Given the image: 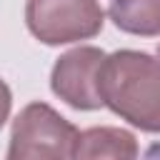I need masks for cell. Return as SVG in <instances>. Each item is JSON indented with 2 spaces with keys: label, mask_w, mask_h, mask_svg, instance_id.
I'll list each match as a JSON object with an SVG mask.
<instances>
[{
  "label": "cell",
  "mask_w": 160,
  "mask_h": 160,
  "mask_svg": "<svg viewBox=\"0 0 160 160\" xmlns=\"http://www.w3.org/2000/svg\"><path fill=\"white\" fill-rule=\"evenodd\" d=\"M100 98L118 118L160 135V58L142 50H115L100 68Z\"/></svg>",
  "instance_id": "6da1fadb"
},
{
  "label": "cell",
  "mask_w": 160,
  "mask_h": 160,
  "mask_svg": "<svg viewBox=\"0 0 160 160\" xmlns=\"http://www.w3.org/2000/svg\"><path fill=\"white\" fill-rule=\"evenodd\" d=\"M80 130L65 120L48 102L25 105L12 120L8 160H30V158H75Z\"/></svg>",
  "instance_id": "7a4b0ae2"
},
{
  "label": "cell",
  "mask_w": 160,
  "mask_h": 160,
  "mask_svg": "<svg viewBox=\"0 0 160 160\" xmlns=\"http://www.w3.org/2000/svg\"><path fill=\"white\" fill-rule=\"evenodd\" d=\"M25 22L42 45H70L100 35L105 10L98 0H28Z\"/></svg>",
  "instance_id": "3957f363"
},
{
  "label": "cell",
  "mask_w": 160,
  "mask_h": 160,
  "mask_svg": "<svg viewBox=\"0 0 160 160\" xmlns=\"http://www.w3.org/2000/svg\"><path fill=\"white\" fill-rule=\"evenodd\" d=\"M105 52L92 45H80L60 55L50 72V90L72 110H98L100 98V68Z\"/></svg>",
  "instance_id": "277c9868"
},
{
  "label": "cell",
  "mask_w": 160,
  "mask_h": 160,
  "mask_svg": "<svg viewBox=\"0 0 160 160\" xmlns=\"http://www.w3.org/2000/svg\"><path fill=\"white\" fill-rule=\"evenodd\" d=\"M140 148L138 140L130 130L122 128H110V125H100V128H88L80 130L78 135V145H75V158H138Z\"/></svg>",
  "instance_id": "5b68a950"
},
{
  "label": "cell",
  "mask_w": 160,
  "mask_h": 160,
  "mask_svg": "<svg viewBox=\"0 0 160 160\" xmlns=\"http://www.w3.org/2000/svg\"><path fill=\"white\" fill-rule=\"evenodd\" d=\"M108 15L112 25L128 35H160V0H110Z\"/></svg>",
  "instance_id": "8992f818"
},
{
  "label": "cell",
  "mask_w": 160,
  "mask_h": 160,
  "mask_svg": "<svg viewBox=\"0 0 160 160\" xmlns=\"http://www.w3.org/2000/svg\"><path fill=\"white\" fill-rule=\"evenodd\" d=\"M10 110H12V92H10L8 82L0 80V130H2V125L8 122Z\"/></svg>",
  "instance_id": "52a82bcc"
},
{
  "label": "cell",
  "mask_w": 160,
  "mask_h": 160,
  "mask_svg": "<svg viewBox=\"0 0 160 160\" xmlns=\"http://www.w3.org/2000/svg\"><path fill=\"white\" fill-rule=\"evenodd\" d=\"M158 58H160V45H158Z\"/></svg>",
  "instance_id": "ba28073f"
}]
</instances>
